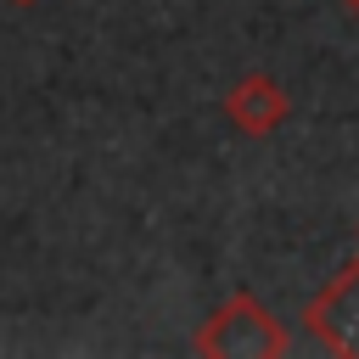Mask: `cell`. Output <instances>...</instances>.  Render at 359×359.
<instances>
[{"instance_id":"6da1fadb","label":"cell","mask_w":359,"mask_h":359,"mask_svg":"<svg viewBox=\"0 0 359 359\" xmlns=\"http://www.w3.org/2000/svg\"><path fill=\"white\" fill-rule=\"evenodd\" d=\"M196 353H213V359H275V353H286V331L252 292H236L202 320Z\"/></svg>"},{"instance_id":"7a4b0ae2","label":"cell","mask_w":359,"mask_h":359,"mask_svg":"<svg viewBox=\"0 0 359 359\" xmlns=\"http://www.w3.org/2000/svg\"><path fill=\"white\" fill-rule=\"evenodd\" d=\"M303 325H309V331H314L331 353L359 359V258H353L337 280H325V286L309 297Z\"/></svg>"},{"instance_id":"3957f363","label":"cell","mask_w":359,"mask_h":359,"mask_svg":"<svg viewBox=\"0 0 359 359\" xmlns=\"http://www.w3.org/2000/svg\"><path fill=\"white\" fill-rule=\"evenodd\" d=\"M286 90H280V79H269V73H247V79H236L230 84V95H224V118H230V129L236 135H247V140H258V135H275L280 123H286Z\"/></svg>"},{"instance_id":"277c9868","label":"cell","mask_w":359,"mask_h":359,"mask_svg":"<svg viewBox=\"0 0 359 359\" xmlns=\"http://www.w3.org/2000/svg\"><path fill=\"white\" fill-rule=\"evenodd\" d=\"M342 6H348V11H353V17H359V0H342Z\"/></svg>"},{"instance_id":"5b68a950","label":"cell","mask_w":359,"mask_h":359,"mask_svg":"<svg viewBox=\"0 0 359 359\" xmlns=\"http://www.w3.org/2000/svg\"><path fill=\"white\" fill-rule=\"evenodd\" d=\"M11 6H39V0H11Z\"/></svg>"}]
</instances>
